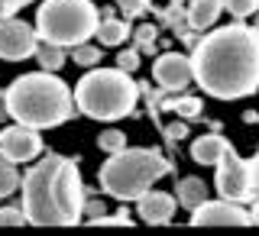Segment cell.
Masks as SVG:
<instances>
[{
	"instance_id": "1",
	"label": "cell",
	"mask_w": 259,
	"mask_h": 236,
	"mask_svg": "<svg viewBox=\"0 0 259 236\" xmlns=\"http://www.w3.org/2000/svg\"><path fill=\"white\" fill-rule=\"evenodd\" d=\"M194 81L217 101H240L259 91V29L230 23L198 42L191 55Z\"/></svg>"
},
{
	"instance_id": "2",
	"label": "cell",
	"mask_w": 259,
	"mask_h": 236,
	"mask_svg": "<svg viewBox=\"0 0 259 236\" xmlns=\"http://www.w3.org/2000/svg\"><path fill=\"white\" fill-rule=\"evenodd\" d=\"M23 210L36 226H75L84 214L78 162L46 156L23 178Z\"/></svg>"
},
{
	"instance_id": "3",
	"label": "cell",
	"mask_w": 259,
	"mask_h": 236,
	"mask_svg": "<svg viewBox=\"0 0 259 236\" xmlns=\"http://www.w3.org/2000/svg\"><path fill=\"white\" fill-rule=\"evenodd\" d=\"M4 104L16 123H26L36 129H52L71 120L75 113V94L68 91L62 78L52 71H36V75L16 78L4 94Z\"/></svg>"
},
{
	"instance_id": "4",
	"label": "cell",
	"mask_w": 259,
	"mask_h": 236,
	"mask_svg": "<svg viewBox=\"0 0 259 236\" xmlns=\"http://www.w3.org/2000/svg\"><path fill=\"white\" fill-rule=\"evenodd\" d=\"M172 172V162H165V156L156 149H126L113 152V156L101 165L97 181L101 191H107L117 201H136L143 198L162 175Z\"/></svg>"
},
{
	"instance_id": "5",
	"label": "cell",
	"mask_w": 259,
	"mask_h": 236,
	"mask_svg": "<svg viewBox=\"0 0 259 236\" xmlns=\"http://www.w3.org/2000/svg\"><path fill=\"white\" fill-rule=\"evenodd\" d=\"M140 101V87L123 68H91L75 87V104L91 120H123Z\"/></svg>"
},
{
	"instance_id": "6",
	"label": "cell",
	"mask_w": 259,
	"mask_h": 236,
	"mask_svg": "<svg viewBox=\"0 0 259 236\" xmlns=\"http://www.w3.org/2000/svg\"><path fill=\"white\" fill-rule=\"evenodd\" d=\"M101 13L91 0H46L36 10V32L39 39L55 45H81L97 36Z\"/></svg>"
},
{
	"instance_id": "7",
	"label": "cell",
	"mask_w": 259,
	"mask_h": 236,
	"mask_svg": "<svg viewBox=\"0 0 259 236\" xmlns=\"http://www.w3.org/2000/svg\"><path fill=\"white\" fill-rule=\"evenodd\" d=\"M217 194L227 201H249V178H246V159L237 156L233 146H227L217 162Z\"/></svg>"
},
{
	"instance_id": "8",
	"label": "cell",
	"mask_w": 259,
	"mask_h": 236,
	"mask_svg": "<svg viewBox=\"0 0 259 236\" xmlns=\"http://www.w3.org/2000/svg\"><path fill=\"white\" fill-rule=\"evenodd\" d=\"M36 45H39V32L23 20H0V59L7 62H23L29 55H36Z\"/></svg>"
},
{
	"instance_id": "9",
	"label": "cell",
	"mask_w": 259,
	"mask_h": 236,
	"mask_svg": "<svg viewBox=\"0 0 259 236\" xmlns=\"http://www.w3.org/2000/svg\"><path fill=\"white\" fill-rule=\"evenodd\" d=\"M253 214L243 210L240 201H204L201 207L191 210V226H249Z\"/></svg>"
},
{
	"instance_id": "10",
	"label": "cell",
	"mask_w": 259,
	"mask_h": 236,
	"mask_svg": "<svg viewBox=\"0 0 259 236\" xmlns=\"http://www.w3.org/2000/svg\"><path fill=\"white\" fill-rule=\"evenodd\" d=\"M42 152V136H39L36 126H26V123H16V126H7L0 133V156L7 162H32Z\"/></svg>"
},
{
	"instance_id": "11",
	"label": "cell",
	"mask_w": 259,
	"mask_h": 236,
	"mask_svg": "<svg viewBox=\"0 0 259 236\" xmlns=\"http://www.w3.org/2000/svg\"><path fill=\"white\" fill-rule=\"evenodd\" d=\"M152 78L162 91H185V87L194 81V68H191V59L182 52H165L159 55L156 65H152Z\"/></svg>"
},
{
	"instance_id": "12",
	"label": "cell",
	"mask_w": 259,
	"mask_h": 236,
	"mask_svg": "<svg viewBox=\"0 0 259 236\" xmlns=\"http://www.w3.org/2000/svg\"><path fill=\"white\" fill-rule=\"evenodd\" d=\"M175 207H178V198L165 191H146L143 198H136V210H140L146 223H172Z\"/></svg>"
},
{
	"instance_id": "13",
	"label": "cell",
	"mask_w": 259,
	"mask_h": 236,
	"mask_svg": "<svg viewBox=\"0 0 259 236\" xmlns=\"http://www.w3.org/2000/svg\"><path fill=\"white\" fill-rule=\"evenodd\" d=\"M227 143L224 136H198V139L191 143V159L198 162V165H217L221 162V156H224V149H227Z\"/></svg>"
},
{
	"instance_id": "14",
	"label": "cell",
	"mask_w": 259,
	"mask_h": 236,
	"mask_svg": "<svg viewBox=\"0 0 259 236\" xmlns=\"http://www.w3.org/2000/svg\"><path fill=\"white\" fill-rule=\"evenodd\" d=\"M224 10V0H191L188 7V26L191 29H210Z\"/></svg>"
},
{
	"instance_id": "15",
	"label": "cell",
	"mask_w": 259,
	"mask_h": 236,
	"mask_svg": "<svg viewBox=\"0 0 259 236\" xmlns=\"http://www.w3.org/2000/svg\"><path fill=\"white\" fill-rule=\"evenodd\" d=\"M204 201H207V188H204L201 178H182V181H178V204L182 207L194 210V207L204 204Z\"/></svg>"
},
{
	"instance_id": "16",
	"label": "cell",
	"mask_w": 259,
	"mask_h": 236,
	"mask_svg": "<svg viewBox=\"0 0 259 236\" xmlns=\"http://www.w3.org/2000/svg\"><path fill=\"white\" fill-rule=\"evenodd\" d=\"M130 36V26L123 20H101V26H97V39H101V45H123Z\"/></svg>"
},
{
	"instance_id": "17",
	"label": "cell",
	"mask_w": 259,
	"mask_h": 236,
	"mask_svg": "<svg viewBox=\"0 0 259 236\" xmlns=\"http://www.w3.org/2000/svg\"><path fill=\"white\" fill-rule=\"evenodd\" d=\"M62 49H65V45H55V42H46V39H39V45H36V59H39V65H42L46 71H62V65L68 62Z\"/></svg>"
},
{
	"instance_id": "18",
	"label": "cell",
	"mask_w": 259,
	"mask_h": 236,
	"mask_svg": "<svg viewBox=\"0 0 259 236\" xmlns=\"http://www.w3.org/2000/svg\"><path fill=\"white\" fill-rule=\"evenodd\" d=\"M20 184H23V178H20V172L13 168V162H7L4 156H0V201L10 198V194L20 188Z\"/></svg>"
},
{
	"instance_id": "19",
	"label": "cell",
	"mask_w": 259,
	"mask_h": 236,
	"mask_svg": "<svg viewBox=\"0 0 259 236\" xmlns=\"http://www.w3.org/2000/svg\"><path fill=\"white\" fill-rule=\"evenodd\" d=\"M168 110H175L182 120H198L201 110H204V104H201L198 97H178V101L168 104Z\"/></svg>"
},
{
	"instance_id": "20",
	"label": "cell",
	"mask_w": 259,
	"mask_h": 236,
	"mask_svg": "<svg viewBox=\"0 0 259 236\" xmlns=\"http://www.w3.org/2000/svg\"><path fill=\"white\" fill-rule=\"evenodd\" d=\"M71 62L81 65V68H97V62H101V49L81 42V45H71Z\"/></svg>"
},
{
	"instance_id": "21",
	"label": "cell",
	"mask_w": 259,
	"mask_h": 236,
	"mask_svg": "<svg viewBox=\"0 0 259 236\" xmlns=\"http://www.w3.org/2000/svg\"><path fill=\"white\" fill-rule=\"evenodd\" d=\"M97 146H101L107 156H113V152H123L126 149V136L120 133V129H104V133L97 136Z\"/></svg>"
},
{
	"instance_id": "22",
	"label": "cell",
	"mask_w": 259,
	"mask_h": 236,
	"mask_svg": "<svg viewBox=\"0 0 259 236\" xmlns=\"http://www.w3.org/2000/svg\"><path fill=\"white\" fill-rule=\"evenodd\" d=\"M224 10L233 16V20H246L259 10V0H224Z\"/></svg>"
},
{
	"instance_id": "23",
	"label": "cell",
	"mask_w": 259,
	"mask_h": 236,
	"mask_svg": "<svg viewBox=\"0 0 259 236\" xmlns=\"http://www.w3.org/2000/svg\"><path fill=\"white\" fill-rule=\"evenodd\" d=\"M29 223L26 210H16V207H0V226H23Z\"/></svg>"
},
{
	"instance_id": "24",
	"label": "cell",
	"mask_w": 259,
	"mask_h": 236,
	"mask_svg": "<svg viewBox=\"0 0 259 236\" xmlns=\"http://www.w3.org/2000/svg\"><path fill=\"white\" fill-rule=\"evenodd\" d=\"M246 178H249V201H259V156L246 159Z\"/></svg>"
},
{
	"instance_id": "25",
	"label": "cell",
	"mask_w": 259,
	"mask_h": 236,
	"mask_svg": "<svg viewBox=\"0 0 259 236\" xmlns=\"http://www.w3.org/2000/svg\"><path fill=\"white\" fill-rule=\"evenodd\" d=\"M126 210H120V214H101V217H94V226H130L133 220H130V217H123Z\"/></svg>"
},
{
	"instance_id": "26",
	"label": "cell",
	"mask_w": 259,
	"mask_h": 236,
	"mask_svg": "<svg viewBox=\"0 0 259 236\" xmlns=\"http://www.w3.org/2000/svg\"><path fill=\"white\" fill-rule=\"evenodd\" d=\"M26 4H32V0H0V20H7V16H13L16 10H23Z\"/></svg>"
},
{
	"instance_id": "27",
	"label": "cell",
	"mask_w": 259,
	"mask_h": 236,
	"mask_svg": "<svg viewBox=\"0 0 259 236\" xmlns=\"http://www.w3.org/2000/svg\"><path fill=\"white\" fill-rule=\"evenodd\" d=\"M117 68H123V71H133V68H140V52L136 49H130V52L120 55V62H117Z\"/></svg>"
},
{
	"instance_id": "28",
	"label": "cell",
	"mask_w": 259,
	"mask_h": 236,
	"mask_svg": "<svg viewBox=\"0 0 259 236\" xmlns=\"http://www.w3.org/2000/svg\"><path fill=\"white\" fill-rule=\"evenodd\" d=\"M165 136H168V139H182V136H188V120H185V123L165 126Z\"/></svg>"
},
{
	"instance_id": "29",
	"label": "cell",
	"mask_w": 259,
	"mask_h": 236,
	"mask_svg": "<svg viewBox=\"0 0 259 236\" xmlns=\"http://www.w3.org/2000/svg\"><path fill=\"white\" fill-rule=\"evenodd\" d=\"M136 36H140L143 49H146V52H149V49H152V36H156V29H152V26H143L140 32H136Z\"/></svg>"
},
{
	"instance_id": "30",
	"label": "cell",
	"mask_w": 259,
	"mask_h": 236,
	"mask_svg": "<svg viewBox=\"0 0 259 236\" xmlns=\"http://www.w3.org/2000/svg\"><path fill=\"white\" fill-rule=\"evenodd\" d=\"M84 214H91V220H94V217L107 214V210H104V204H101V201H84Z\"/></svg>"
},
{
	"instance_id": "31",
	"label": "cell",
	"mask_w": 259,
	"mask_h": 236,
	"mask_svg": "<svg viewBox=\"0 0 259 236\" xmlns=\"http://www.w3.org/2000/svg\"><path fill=\"white\" fill-rule=\"evenodd\" d=\"M249 214H253V223H259V201H253V210H249Z\"/></svg>"
},
{
	"instance_id": "32",
	"label": "cell",
	"mask_w": 259,
	"mask_h": 236,
	"mask_svg": "<svg viewBox=\"0 0 259 236\" xmlns=\"http://www.w3.org/2000/svg\"><path fill=\"white\" fill-rule=\"evenodd\" d=\"M7 117H10V110H7V104L0 101V120H7Z\"/></svg>"
},
{
	"instance_id": "33",
	"label": "cell",
	"mask_w": 259,
	"mask_h": 236,
	"mask_svg": "<svg viewBox=\"0 0 259 236\" xmlns=\"http://www.w3.org/2000/svg\"><path fill=\"white\" fill-rule=\"evenodd\" d=\"M256 29H259V16H256Z\"/></svg>"
}]
</instances>
